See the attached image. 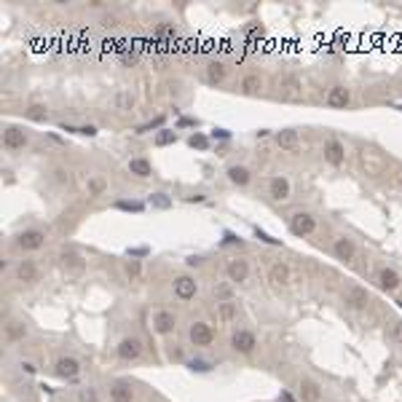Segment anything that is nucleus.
Wrapping results in <instances>:
<instances>
[{
  "mask_svg": "<svg viewBox=\"0 0 402 402\" xmlns=\"http://www.w3.org/2000/svg\"><path fill=\"white\" fill-rule=\"evenodd\" d=\"M188 338H190L193 346H198V349H207V346L215 343V330H212L207 322H193L190 330H188Z\"/></svg>",
  "mask_w": 402,
  "mask_h": 402,
  "instance_id": "1",
  "label": "nucleus"
},
{
  "mask_svg": "<svg viewBox=\"0 0 402 402\" xmlns=\"http://www.w3.org/2000/svg\"><path fill=\"white\" fill-rule=\"evenodd\" d=\"M290 231L295 236H311L316 231V218L311 212H295L290 218Z\"/></svg>",
  "mask_w": 402,
  "mask_h": 402,
  "instance_id": "2",
  "label": "nucleus"
},
{
  "mask_svg": "<svg viewBox=\"0 0 402 402\" xmlns=\"http://www.w3.org/2000/svg\"><path fill=\"white\" fill-rule=\"evenodd\" d=\"M27 142H30V137H27L25 129H19V126H6V131H3V148H6V150H11V153L25 150Z\"/></svg>",
  "mask_w": 402,
  "mask_h": 402,
  "instance_id": "3",
  "label": "nucleus"
},
{
  "mask_svg": "<svg viewBox=\"0 0 402 402\" xmlns=\"http://www.w3.org/2000/svg\"><path fill=\"white\" fill-rule=\"evenodd\" d=\"M255 346H258V338H255L252 330H236L234 335H231V349L236 354H252Z\"/></svg>",
  "mask_w": 402,
  "mask_h": 402,
  "instance_id": "4",
  "label": "nucleus"
},
{
  "mask_svg": "<svg viewBox=\"0 0 402 402\" xmlns=\"http://www.w3.org/2000/svg\"><path fill=\"white\" fill-rule=\"evenodd\" d=\"M17 244H19V250H25V252H35L46 244V234L41 228H27L17 236Z\"/></svg>",
  "mask_w": 402,
  "mask_h": 402,
  "instance_id": "5",
  "label": "nucleus"
},
{
  "mask_svg": "<svg viewBox=\"0 0 402 402\" xmlns=\"http://www.w3.org/2000/svg\"><path fill=\"white\" fill-rule=\"evenodd\" d=\"M174 327H177L174 311H169V308H158V311H153V330H156L158 335H169Z\"/></svg>",
  "mask_w": 402,
  "mask_h": 402,
  "instance_id": "6",
  "label": "nucleus"
},
{
  "mask_svg": "<svg viewBox=\"0 0 402 402\" xmlns=\"http://www.w3.org/2000/svg\"><path fill=\"white\" fill-rule=\"evenodd\" d=\"M172 290H174V295L180 298V300H193L196 298V292H198V282L193 279V276H177L174 284H172Z\"/></svg>",
  "mask_w": 402,
  "mask_h": 402,
  "instance_id": "7",
  "label": "nucleus"
},
{
  "mask_svg": "<svg viewBox=\"0 0 402 402\" xmlns=\"http://www.w3.org/2000/svg\"><path fill=\"white\" fill-rule=\"evenodd\" d=\"M115 354H118L121 359H140L142 357V341L140 338H121V343L115 346Z\"/></svg>",
  "mask_w": 402,
  "mask_h": 402,
  "instance_id": "8",
  "label": "nucleus"
},
{
  "mask_svg": "<svg viewBox=\"0 0 402 402\" xmlns=\"http://www.w3.org/2000/svg\"><path fill=\"white\" fill-rule=\"evenodd\" d=\"M324 161H327L330 166H343V161H346V148H343V142L341 140H327L324 142Z\"/></svg>",
  "mask_w": 402,
  "mask_h": 402,
  "instance_id": "9",
  "label": "nucleus"
},
{
  "mask_svg": "<svg viewBox=\"0 0 402 402\" xmlns=\"http://www.w3.org/2000/svg\"><path fill=\"white\" fill-rule=\"evenodd\" d=\"M226 274H228V282H234V284H242L250 279V263L242 260V258H236V260H228V266H226Z\"/></svg>",
  "mask_w": 402,
  "mask_h": 402,
  "instance_id": "10",
  "label": "nucleus"
},
{
  "mask_svg": "<svg viewBox=\"0 0 402 402\" xmlns=\"http://www.w3.org/2000/svg\"><path fill=\"white\" fill-rule=\"evenodd\" d=\"M327 107H332V110H346L349 107V102H351V94H349V89L346 86H332L330 91H327Z\"/></svg>",
  "mask_w": 402,
  "mask_h": 402,
  "instance_id": "11",
  "label": "nucleus"
},
{
  "mask_svg": "<svg viewBox=\"0 0 402 402\" xmlns=\"http://www.w3.org/2000/svg\"><path fill=\"white\" fill-rule=\"evenodd\" d=\"M54 370H57V375L65 378V381H75V378L81 375V365H78V359H73V357H59Z\"/></svg>",
  "mask_w": 402,
  "mask_h": 402,
  "instance_id": "12",
  "label": "nucleus"
},
{
  "mask_svg": "<svg viewBox=\"0 0 402 402\" xmlns=\"http://www.w3.org/2000/svg\"><path fill=\"white\" fill-rule=\"evenodd\" d=\"M290 193H292V188H290L287 177H271V180H268V196L274 201H287Z\"/></svg>",
  "mask_w": 402,
  "mask_h": 402,
  "instance_id": "13",
  "label": "nucleus"
},
{
  "mask_svg": "<svg viewBox=\"0 0 402 402\" xmlns=\"http://www.w3.org/2000/svg\"><path fill=\"white\" fill-rule=\"evenodd\" d=\"M298 397L300 402H319L322 399V386L314 381V378H303L298 386Z\"/></svg>",
  "mask_w": 402,
  "mask_h": 402,
  "instance_id": "14",
  "label": "nucleus"
},
{
  "mask_svg": "<svg viewBox=\"0 0 402 402\" xmlns=\"http://www.w3.org/2000/svg\"><path fill=\"white\" fill-rule=\"evenodd\" d=\"M332 255H335L338 260H343V263H351L354 260V255H357V244L351 242V239H335V244H332Z\"/></svg>",
  "mask_w": 402,
  "mask_h": 402,
  "instance_id": "15",
  "label": "nucleus"
},
{
  "mask_svg": "<svg viewBox=\"0 0 402 402\" xmlns=\"http://www.w3.org/2000/svg\"><path fill=\"white\" fill-rule=\"evenodd\" d=\"M17 282H22V284H35L38 282V263L35 260H19Z\"/></svg>",
  "mask_w": 402,
  "mask_h": 402,
  "instance_id": "16",
  "label": "nucleus"
},
{
  "mask_svg": "<svg viewBox=\"0 0 402 402\" xmlns=\"http://www.w3.org/2000/svg\"><path fill=\"white\" fill-rule=\"evenodd\" d=\"M378 284H381V290L394 292V290H399L402 279H399V274L394 271V268H381V271H378Z\"/></svg>",
  "mask_w": 402,
  "mask_h": 402,
  "instance_id": "17",
  "label": "nucleus"
},
{
  "mask_svg": "<svg viewBox=\"0 0 402 402\" xmlns=\"http://www.w3.org/2000/svg\"><path fill=\"white\" fill-rule=\"evenodd\" d=\"M343 298H346V303H349L351 308H365V306L370 303L367 290H365V287H357V284L346 290V295H343Z\"/></svg>",
  "mask_w": 402,
  "mask_h": 402,
  "instance_id": "18",
  "label": "nucleus"
},
{
  "mask_svg": "<svg viewBox=\"0 0 402 402\" xmlns=\"http://www.w3.org/2000/svg\"><path fill=\"white\" fill-rule=\"evenodd\" d=\"M62 266H65L67 271H73V274H81L83 268H86V263H83L81 252H75V250H65V252H62Z\"/></svg>",
  "mask_w": 402,
  "mask_h": 402,
  "instance_id": "19",
  "label": "nucleus"
},
{
  "mask_svg": "<svg viewBox=\"0 0 402 402\" xmlns=\"http://www.w3.org/2000/svg\"><path fill=\"white\" fill-rule=\"evenodd\" d=\"M276 145H279L282 150L295 153V150H298V131H295V129H282V131H276Z\"/></svg>",
  "mask_w": 402,
  "mask_h": 402,
  "instance_id": "20",
  "label": "nucleus"
},
{
  "mask_svg": "<svg viewBox=\"0 0 402 402\" xmlns=\"http://www.w3.org/2000/svg\"><path fill=\"white\" fill-rule=\"evenodd\" d=\"M129 172L134 174V177H150L153 174V164L145 156H134V158H129Z\"/></svg>",
  "mask_w": 402,
  "mask_h": 402,
  "instance_id": "21",
  "label": "nucleus"
},
{
  "mask_svg": "<svg viewBox=\"0 0 402 402\" xmlns=\"http://www.w3.org/2000/svg\"><path fill=\"white\" fill-rule=\"evenodd\" d=\"M110 399L113 402H131L134 399V389H131V383L126 381H118L110 386Z\"/></svg>",
  "mask_w": 402,
  "mask_h": 402,
  "instance_id": "22",
  "label": "nucleus"
},
{
  "mask_svg": "<svg viewBox=\"0 0 402 402\" xmlns=\"http://www.w3.org/2000/svg\"><path fill=\"white\" fill-rule=\"evenodd\" d=\"M268 279H271L276 287L290 284V266H287V263H274L271 271H268Z\"/></svg>",
  "mask_w": 402,
  "mask_h": 402,
  "instance_id": "23",
  "label": "nucleus"
},
{
  "mask_svg": "<svg viewBox=\"0 0 402 402\" xmlns=\"http://www.w3.org/2000/svg\"><path fill=\"white\" fill-rule=\"evenodd\" d=\"M228 180L234 185H239V188H244V185H250L252 174H250V169H247V166L234 164V166H228Z\"/></svg>",
  "mask_w": 402,
  "mask_h": 402,
  "instance_id": "24",
  "label": "nucleus"
},
{
  "mask_svg": "<svg viewBox=\"0 0 402 402\" xmlns=\"http://www.w3.org/2000/svg\"><path fill=\"white\" fill-rule=\"evenodd\" d=\"M226 75H228V67L223 65V62H210V65H207V81L210 83H223Z\"/></svg>",
  "mask_w": 402,
  "mask_h": 402,
  "instance_id": "25",
  "label": "nucleus"
},
{
  "mask_svg": "<svg viewBox=\"0 0 402 402\" xmlns=\"http://www.w3.org/2000/svg\"><path fill=\"white\" fill-rule=\"evenodd\" d=\"M148 204L153 207V210H172V196H166L164 190H158V193H150Z\"/></svg>",
  "mask_w": 402,
  "mask_h": 402,
  "instance_id": "26",
  "label": "nucleus"
},
{
  "mask_svg": "<svg viewBox=\"0 0 402 402\" xmlns=\"http://www.w3.org/2000/svg\"><path fill=\"white\" fill-rule=\"evenodd\" d=\"M25 335H27V327H25L22 322H11V324H6V338H9L11 343L22 341Z\"/></svg>",
  "mask_w": 402,
  "mask_h": 402,
  "instance_id": "27",
  "label": "nucleus"
},
{
  "mask_svg": "<svg viewBox=\"0 0 402 402\" xmlns=\"http://www.w3.org/2000/svg\"><path fill=\"white\" fill-rule=\"evenodd\" d=\"M113 207H115V210H121V212H134V215L145 212V204H142V201H129V198H118Z\"/></svg>",
  "mask_w": 402,
  "mask_h": 402,
  "instance_id": "28",
  "label": "nucleus"
},
{
  "mask_svg": "<svg viewBox=\"0 0 402 402\" xmlns=\"http://www.w3.org/2000/svg\"><path fill=\"white\" fill-rule=\"evenodd\" d=\"M218 316H220V322L228 324V322H234L239 316V311H236L234 303H228V300H226V303H218Z\"/></svg>",
  "mask_w": 402,
  "mask_h": 402,
  "instance_id": "29",
  "label": "nucleus"
},
{
  "mask_svg": "<svg viewBox=\"0 0 402 402\" xmlns=\"http://www.w3.org/2000/svg\"><path fill=\"white\" fill-rule=\"evenodd\" d=\"M158 145V148H166V145H174L177 142V131L174 129H158V134H156V140H153Z\"/></svg>",
  "mask_w": 402,
  "mask_h": 402,
  "instance_id": "30",
  "label": "nucleus"
},
{
  "mask_svg": "<svg viewBox=\"0 0 402 402\" xmlns=\"http://www.w3.org/2000/svg\"><path fill=\"white\" fill-rule=\"evenodd\" d=\"M188 145L193 150H207V148H210V137L201 134V131H193V134L188 137Z\"/></svg>",
  "mask_w": 402,
  "mask_h": 402,
  "instance_id": "31",
  "label": "nucleus"
},
{
  "mask_svg": "<svg viewBox=\"0 0 402 402\" xmlns=\"http://www.w3.org/2000/svg\"><path fill=\"white\" fill-rule=\"evenodd\" d=\"M185 367L190 370V373H212V362H207V359H188L185 362Z\"/></svg>",
  "mask_w": 402,
  "mask_h": 402,
  "instance_id": "32",
  "label": "nucleus"
},
{
  "mask_svg": "<svg viewBox=\"0 0 402 402\" xmlns=\"http://www.w3.org/2000/svg\"><path fill=\"white\" fill-rule=\"evenodd\" d=\"M105 188H107V182H105V177H91L89 180V185H86V190H89V196H102L105 193Z\"/></svg>",
  "mask_w": 402,
  "mask_h": 402,
  "instance_id": "33",
  "label": "nucleus"
},
{
  "mask_svg": "<svg viewBox=\"0 0 402 402\" xmlns=\"http://www.w3.org/2000/svg\"><path fill=\"white\" fill-rule=\"evenodd\" d=\"M27 118H30V121H38V123H46V121H49V113H46L43 105H33V107L27 110Z\"/></svg>",
  "mask_w": 402,
  "mask_h": 402,
  "instance_id": "34",
  "label": "nucleus"
},
{
  "mask_svg": "<svg viewBox=\"0 0 402 402\" xmlns=\"http://www.w3.org/2000/svg\"><path fill=\"white\" fill-rule=\"evenodd\" d=\"M252 234H255V239H260L263 244H271V247H282V239H274L271 234H266L263 228H252Z\"/></svg>",
  "mask_w": 402,
  "mask_h": 402,
  "instance_id": "35",
  "label": "nucleus"
},
{
  "mask_svg": "<svg viewBox=\"0 0 402 402\" xmlns=\"http://www.w3.org/2000/svg\"><path fill=\"white\" fill-rule=\"evenodd\" d=\"M242 89L247 91V94L258 91V89H260V75H247V78L242 81Z\"/></svg>",
  "mask_w": 402,
  "mask_h": 402,
  "instance_id": "36",
  "label": "nucleus"
},
{
  "mask_svg": "<svg viewBox=\"0 0 402 402\" xmlns=\"http://www.w3.org/2000/svg\"><path fill=\"white\" fill-rule=\"evenodd\" d=\"M78 399L81 402H99V391L94 389V386H86V389H81Z\"/></svg>",
  "mask_w": 402,
  "mask_h": 402,
  "instance_id": "37",
  "label": "nucleus"
},
{
  "mask_svg": "<svg viewBox=\"0 0 402 402\" xmlns=\"http://www.w3.org/2000/svg\"><path fill=\"white\" fill-rule=\"evenodd\" d=\"M126 255H129V258H134V260H142V258H148V255H150V247H129Z\"/></svg>",
  "mask_w": 402,
  "mask_h": 402,
  "instance_id": "38",
  "label": "nucleus"
},
{
  "mask_svg": "<svg viewBox=\"0 0 402 402\" xmlns=\"http://www.w3.org/2000/svg\"><path fill=\"white\" fill-rule=\"evenodd\" d=\"M140 271H142V263L131 258V260L126 263V274H129V279H137V276H140Z\"/></svg>",
  "mask_w": 402,
  "mask_h": 402,
  "instance_id": "39",
  "label": "nucleus"
},
{
  "mask_svg": "<svg viewBox=\"0 0 402 402\" xmlns=\"http://www.w3.org/2000/svg\"><path fill=\"white\" fill-rule=\"evenodd\" d=\"M223 244H226V247H242V236H236L234 234V231H223Z\"/></svg>",
  "mask_w": 402,
  "mask_h": 402,
  "instance_id": "40",
  "label": "nucleus"
},
{
  "mask_svg": "<svg viewBox=\"0 0 402 402\" xmlns=\"http://www.w3.org/2000/svg\"><path fill=\"white\" fill-rule=\"evenodd\" d=\"M161 123H164V115H158V118L150 121V123H142V126H137V134H145V131H150V129H158Z\"/></svg>",
  "mask_w": 402,
  "mask_h": 402,
  "instance_id": "41",
  "label": "nucleus"
},
{
  "mask_svg": "<svg viewBox=\"0 0 402 402\" xmlns=\"http://www.w3.org/2000/svg\"><path fill=\"white\" fill-rule=\"evenodd\" d=\"M210 140H231V131L223 129V126H215L212 134H210Z\"/></svg>",
  "mask_w": 402,
  "mask_h": 402,
  "instance_id": "42",
  "label": "nucleus"
},
{
  "mask_svg": "<svg viewBox=\"0 0 402 402\" xmlns=\"http://www.w3.org/2000/svg\"><path fill=\"white\" fill-rule=\"evenodd\" d=\"M201 263H204V258H201V255H190V258H185V266H188V268H198Z\"/></svg>",
  "mask_w": 402,
  "mask_h": 402,
  "instance_id": "43",
  "label": "nucleus"
},
{
  "mask_svg": "<svg viewBox=\"0 0 402 402\" xmlns=\"http://www.w3.org/2000/svg\"><path fill=\"white\" fill-rule=\"evenodd\" d=\"M78 134H83V137H97V126H78Z\"/></svg>",
  "mask_w": 402,
  "mask_h": 402,
  "instance_id": "44",
  "label": "nucleus"
},
{
  "mask_svg": "<svg viewBox=\"0 0 402 402\" xmlns=\"http://www.w3.org/2000/svg\"><path fill=\"white\" fill-rule=\"evenodd\" d=\"M19 367H22V373H27V375H35V373H38V367L33 365V362H22Z\"/></svg>",
  "mask_w": 402,
  "mask_h": 402,
  "instance_id": "45",
  "label": "nucleus"
},
{
  "mask_svg": "<svg viewBox=\"0 0 402 402\" xmlns=\"http://www.w3.org/2000/svg\"><path fill=\"white\" fill-rule=\"evenodd\" d=\"M177 126H180V129H185V126H198V121H196V118H188V115H185V118L177 121Z\"/></svg>",
  "mask_w": 402,
  "mask_h": 402,
  "instance_id": "46",
  "label": "nucleus"
},
{
  "mask_svg": "<svg viewBox=\"0 0 402 402\" xmlns=\"http://www.w3.org/2000/svg\"><path fill=\"white\" fill-rule=\"evenodd\" d=\"M391 338H394V341H397V343H402V322H397V324H394V330H391Z\"/></svg>",
  "mask_w": 402,
  "mask_h": 402,
  "instance_id": "47",
  "label": "nucleus"
},
{
  "mask_svg": "<svg viewBox=\"0 0 402 402\" xmlns=\"http://www.w3.org/2000/svg\"><path fill=\"white\" fill-rule=\"evenodd\" d=\"M185 201H190V204H201V201H207V196H204V193H193V196H188Z\"/></svg>",
  "mask_w": 402,
  "mask_h": 402,
  "instance_id": "48",
  "label": "nucleus"
},
{
  "mask_svg": "<svg viewBox=\"0 0 402 402\" xmlns=\"http://www.w3.org/2000/svg\"><path fill=\"white\" fill-rule=\"evenodd\" d=\"M131 102H134V99H131L129 94H121V97H118V105H121V107H129Z\"/></svg>",
  "mask_w": 402,
  "mask_h": 402,
  "instance_id": "49",
  "label": "nucleus"
},
{
  "mask_svg": "<svg viewBox=\"0 0 402 402\" xmlns=\"http://www.w3.org/2000/svg\"><path fill=\"white\" fill-rule=\"evenodd\" d=\"M247 35L255 38V35H263V27H247Z\"/></svg>",
  "mask_w": 402,
  "mask_h": 402,
  "instance_id": "50",
  "label": "nucleus"
},
{
  "mask_svg": "<svg viewBox=\"0 0 402 402\" xmlns=\"http://www.w3.org/2000/svg\"><path fill=\"white\" fill-rule=\"evenodd\" d=\"M123 62H126V65H134V62H137V54H126V57H123Z\"/></svg>",
  "mask_w": 402,
  "mask_h": 402,
  "instance_id": "51",
  "label": "nucleus"
},
{
  "mask_svg": "<svg viewBox=\"0 0 402 402\" xmlns=\"http://www.w3.org/2000/svg\"><path fill=\"white\" fill-rule=\"evenodd\" d=\"M57 180L65 182V180H70V177H65V172H62V169H57Z\"/></svg>",
  "mask_w": 402,
  "mask_h": 402,
  "instance_id": "52",
  "label": "nucleus"
},
{
  "mask_svg": "<svg viewBox=\"0 0 402 402\" xmlns=\"http://www.w3.org/2000/svg\"><path fill=\"white\" fill-rule=\"evenodd\" d=\"M282 402H295V399H292V397H290L287 391H282Z\"/></svg>",
  "mask_w": 402,
  "mask_h": 402,
  "instance_id": "53",
  "label": "nucleus"
},
{
  "mask_svg": "<svg viewBox=\"0 0 402 402\" xmlns=\"http://www.w3.org/2000/svg\"><path fill=\"white\" fill-rule=\"evenodd\" d=\"M399 110H402V107H399Z\"/></svg>",
  "mask_w": 402,
  "mask_h": 402,
  "instance_id": "54",
  "label": "nucleus"
}]
</instances>
